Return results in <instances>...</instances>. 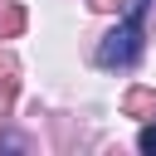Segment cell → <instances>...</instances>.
Wrapping results in <instances>:
<instances>
[{
  "label": "cell",
  "instance_id": "obj_1",
  "mask_svg": "<svg viewBox=\"0 0 156 156\" xmlns=\"http://www.w3.org/2000/svg\"><path fill=\"white\" fill-rule=\"evenodd\" d=\"M146 5L151 0H132L127 20L98 44V68H132L141 58V20H146Z\"/></svg>",
  "mask_w": 156,
  "mask_h": 156
},
{
  "label": "cell",
  "instance_id": "obj_2",
  "mask_svg": "<svg viewBox=\"0 0 156 156\" xmlns=\"http://www.w3.org/2000/svg\"><path fill=\"white\" fill-rule=\"evenodd\" d=\"M122 112H127V117H141V122H151V117H156V93H151V88H127V98H122Z\"/></svg>",
  "mask_w": 156,
  "mask_h": 156
},
{
  "label": "cell",
  "instance_id": "obj_3",
  "mask_svg": "<svg viewBox=\"0 0 156 156\" xmlns=\"http://www.w3.org/2000/svg\"><path fill=\"white\" fill-rule=\"evenodd\" d=\"M15 93H20V68H15V58L5 54V58H0V117H10Z\"/></svg>",
  "mask_w": 156,
  "mask_h": 156
},
{
  "label": "cell",
  "instance_id": "obj_4",
  "mask_svg": "<svg viewBox=\"0 0 156 156\" xmlns=\"http://www.w3.org/2000/svg\"><path fill=\"white\" fill-rule=\"evenodd\" d=\"M24 24H29L24 5H0V39H20V34H24Z\"/></svg>",
  "mask_w": 156,
  "mask_h": 156
},
{
  "label": "cell",
  "instance_id": "obj_5",
  "mask_svg": "<svg viewBox=\"0 0 156 156\" xmlns=\"http://www.w3.org/2000/svg\"><path fill=\"white\" fill-rule=\"evenodd\" d=\"M136 146H141L146 156H156V117H151V122L141 127V136H136Z\"/></svg>",
  "mask_w": 156,
  "mask_h": 156
},
{
  "label": "cell",
  "instance_id": "obj_6",
  "mask_svg": "<svg viewBox=\"0 0 156 156\" xmlns=\"http://www.w3.org/2000/svg\"><path fill=\"white\" fill-rule=\"evenodd\" d=\"M93 10H117V5H127V0H88Z\"/></svg>",
  "mask_w": 156,
  "mask_h": 156
}]
</instances>
